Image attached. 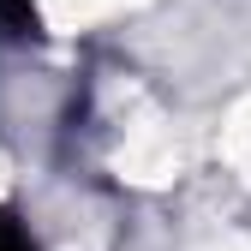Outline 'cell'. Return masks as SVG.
I'll list each match as a JSON object with an SVG mask.
<instances>
[{"mask_svg": "<svg viewBox=\"0 0 251 251\" xmlns=\"http://www.w3.org/2000/svg\"><path fill=\"white\" fill-rule=\"evenodd\" d=\"M0 251H42L36 239H30V227H18L6 209H0Z\"/></svg>", "mask_w": 251, "mask_h": 251, "instance_id": "obj_1", "label": "cell"}]
</instances>
